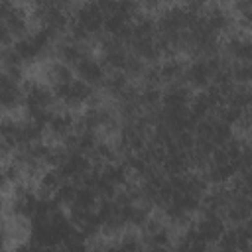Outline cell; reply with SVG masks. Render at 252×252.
<instances>
[{
  "label": "cell",
  "instance_id": "3",
  "mask_svg": "<svg viewBox=\"0 0 252 252\" xmlns=\"http://www.w3.org/2000/svg\"><path fill=\"white\" fill-rule=\"evenodd\" d=\"M77 189H79V185L77 183H73V181H63L61 183V187L55 191V195H53V199H55V203L61 207V209H69L73 203H75V195H77Z\"/></svg>",
  "mask_w": 252,
  "mask_h": 252
},
{
  "label": "cell",
  "instance_id": "6",
  "mask_svg": "<svg viewBox=\"0 0 252 252\" xmlns=\"http://www.w3.org/2000/svg\"><path fill=\"white\" fill-rule=\"evenodd\" d=\"M209 161H211V165H226L232 159H230V156H228V152L224 148H215V152L211 154Z\"/></svg>",
  "mask_w": 252,
  "mask_h": 252
},
{
  "label": "cell",
  "instance_id": "1",
  "mask_svg": "<svg viewBox=\"0 0 252 252\" xmlns=\"http://www.w3.org/2000/svg\"><path fill=\"white\" fill-rule=\"evenodd\" d=\"M75 75L77 79L89 83L91 87L94 89H100L104 79H106V69L102 67L100 59H96L93 53L91 55H85L77 65H75Z\"/></svg>",
  "mask_w": 252,
  "mask_h": 252
},
{
  "label": "cell",
  "instance_id": "5",
  "mask_svg": "<svg viewBox=\"0 0 252 252\" xmlns=\"http://www.w3.org/2000/svg\"><path fill=\"white\" fill-rule=\"evenodd\" d=\"M175 142H177L181 152H193L195 144H197V136L193 132H181V134L175 136Z\"/></svg>",
  "mask_w": 252,
  "mask_h": 252
},
{
  "label": "cell",
  "instance_id": "2",
  "mask_svg": "<svg viewBox=\"0 0 252 252\" xmlns=\"http://www.w3.org/2000/svg\"><path fill=\"white\" fill-rule=\"evenodd\" d=\"M98 201H100V199H98V195H96L93 189H89V187L81 185V187L77 189V195H75V203H73V207L83 209V211H96Z\"/></svg>",
  "mask_w": 252,
  "mask_h": 252
},
{
  "label": "cell",
  "instance_id": "4",
  "mask_svg": "<svg viewBox=\"0 0 252 252\" xmlns=\"http://www.w3.org/2000/svg\"><path fill=\"white\" fill-rule=\"evenodd\" d=\"M230 73H232L234 85L252 87V61H234L230 67Z\"/></svg>",
  "mask_w": 252,
  "mask_h": 252
}]
</instances>
